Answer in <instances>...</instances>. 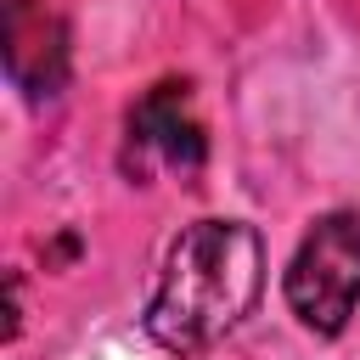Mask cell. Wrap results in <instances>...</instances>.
Listing matches in <instances>:
<instances>
[{
	"label": "cell",
	"mask_w": 360,
	"mask_h": 360,
	"mask_svg": "<svg viewBox=\"0 0 360 360\" xmlns=\"http://www.w3.org/2000/svg\"><path fill=\"white\" fill-rule=\"evenodd\" d=\"M264 287V242L242 219H197L169 242L146 298V332L169 354H202L236 332Z\"/></svg>",
	"instance_id": "1"
},
{
	"label": "cell",
	"mask_w": 360,
	"mask_h": 360,
	"mask_svg": "<svg viewBox=\"0 0 360 360\" xmlns=\"http://www.w3.org/2000/svg\"><path fill=\"white\" fill-rule=\"evenodd\" d=\"M6 68L28 96H56L68 79V28L45 0L6 6Z\"/></svg>",
	"instance_id": "4"
},
{
	"label": "cell",
	"mask_w": 360,
	"mask_h": 360,
	"mask_svg": "<svg viewBox=\"0 0 360 360\" xmlns=\"http://www.w3.org/2000/svg\"><path fill=\"white\" fill-rule=\"evenodd\" d=\"M281 292L304 332L338 338L349 326V315L360 309V208H332L304 231L287 259Z\"/></svg>",
	"instance_id": "2"
},
{
	"label": "cell",
	"mask_w": 360,
	"mask_h": 360,
	"mask_svg": "<svg viewBox=\"0 0 360 360\" xmlns=\"http://www.w3.org/2000/svg\"><path fill=\"white\" fill-rule=\"evenodd\" d=\"M129 174H146L152 163H163V169H197L202 163V124H197V112H191V90L186 84H174V79H163V84H152L135 107H129Z\"/></svg>",
	"instance_id": "3"
}]
</instances>
